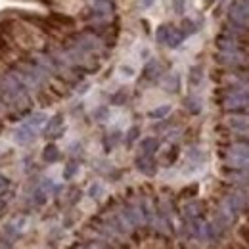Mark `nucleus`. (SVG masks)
<instances>
[{
    "mask_svg": "<svg viewBox=\"0 0 249 249\" xmlns=\"http://www.w3.org/2000/svg\"><path fill=\"white\" fill-rule=\"evenodd\" d=\"M14 140L18 142V144H21V146H25V144H29L35 140V128H33L31 124H21L18 130H16V134H14Z\"/></svg>",
    "mask_w": 249,
    "mask_h": 249,
    "instance_id": "obj_1",
    "label": "nucleus"
},
{
    "mask_svg": "<svg viewBox=\"0 0 249 249\" xmlns=\"http://www.w3.org/2000/svg\"><path fill=\"white\" fill-rule=\"evenodd\" d=\"M42 159L48 161V163L58 161V159H60V150H58L54 144H48V146L44 148V152H42Z\"/></svg>",
    "mask_w": 249,
    "mask_h": 249,
    "instance_id": "obj_2",
    "label": "nucleus"
},
{
    "mask_svg": "<svg viewBox=\"0 0 249 249\" xmlns=\"http://www.w3.org/2000/svg\"><path fill=\"white\" fill-rule=\"evenodd\" d=\"M136 165H138V169L144 173V175H154L156 173V163L152 161V159H138L136 161Z\"/></svg>",
    "mask_w": 249,
    "mask_h": 249,
    "instance_id": "obj_3",
    "label": "nucleus"
},
{
    "mask_svg": "<svg viewBox=\"0 0 249 249\" xmlns=\"http://www.w3.org/2000/svg\"><path fill=\"white\" fill-rule=\"evenodd\" d=\"M10 52H12V38L0 31V58L8 56Z\"/></svg>",
    "mask_w": 249,
    "mask_h": 249,
    "instance_id": "obj_4",
    "label": "nucleus"
},
{
    "mask_svg": "<svg viewBox=\"0 0 249 249\" xmlns=\"http://www.w3.org/2000/svg\"><path fill=\"white\" fill-rule=\"evenodd\" d=\"M50 21L56 23V25H73V19L69 16H63V14H52Z\"/></svg>",
    "mask_w": 249,
    "mask_h": 249,
    "instance_id": "obj_5",
    "label": "nucleus"
},
{
    "mask_svg": "<svg viewBox=\"0 0 249 249\" xmlns=\"http://www.w3.org/2000/svg\"><path fill=\"white\" fill-rule=\"evenodd\" d=\"M157 146H159V144H157L156 138H148V140H144V142H142V150H144V154H146V156L154 154V152L157 150Z\"/></svg>",
    "mask_w": 249,
    "mask_h": 249,
    "instance_id": "obj_6",
    "label": "nucleus"
},
{
    "mask_svg": "<svg viewBox=\"0 0 249 249\" xmlns=\"http://www.w3.org/2000/svg\"><path fill=\"white\" fill-rule=\"evenodd\" d=\"M62 115H56L50 123H48V128H46V134H52V130H58V134H62V130H60V126H62Z\"/></svg>",
    "mask_w": 249,
    "mask_h": 249,
    "instance_id": "obj_7",
    "label": "nucleus"
},
{
    "mask_svg": "<svg viewBox=\"0 0 249 249\" xmlns=\"http://www.w3.org/2000/svg\"><path fill=\"white\" fill-rule=\"evenodd\" d=\"M33 201L36 203V205H42L44 201H46V194H44V190H35V194H33Z\"/></svg>",
    "mask_w": 249,
    "mask_h": 249,
    "instance_id": "obj_8",
    "label": "nucleus"
},
{
    "mask_svg": "<svg viewBox=\"0 0 249 249\" xmlns=\"http://www.w3.org/2000/svg\"><path fill=\"white\" fill-rule=\"evenodd\" d=\"M238 234H240L242 242H244V244H248V246H249V224H242V226L238 228Z\"/></svg>",
    "mask_w": 249,
    "mask_h": 249,
    "instance_id": "obj_9",
    "label": "nucleus"
},
{
    "mask_svg": "<svg viewBox=\"0 0 249 249\" xmlns=\"http://www.w3.org/2000/svg\"><path fill=\"white\" fill-rule=\"evenodd\" d=\"M42 123H44V115H42V113H36V115H33L31 119L27 121V124H31L33 128H38V126H40Z\"/></svg>",
    "mask_w": 249,
    "mask_h": 249,
    "instance_id": "obj_10",
    "label": "nucleus"
},
{
    "mask_svg": "<svg viewBox=\"0 0 249 249\" xmlns=\"http://www.w3.org/2000/svg\"><path fill=\"white\" fill-rule=\"evenodd\" d=\"M75 173H77V163H69V165L65 167V171H63V177H65V178H71Z\"/></svg>",
    "mask_w": 249,
    "mask_h": 249,
    "instance_id": "obj_11",
    "label": "nucleus"
},
{
    "mask_svg": "<svg viewBox=\"0 0 249 249\" xmlns=\"http://www.w3.org/2000/svg\"><path fill=\"white\" fill-rule=\"evenodd\" d=\"M169 111H171V107H169V106H163V107H159V109H156V111H152L150 117H165Z\"/></svg>",
    "mask_w": 249,
    "mask_h": 249,
    "instance_id": "obj_12",
    "label": "nucleus"
},
{
    "mask_svg": "<svg viewBox=\"0 0 249 249\" xmlns=\"http://www.w3.org/2000/svg\"><path fill=\"white\" fill-rule=\"evenodd\" d=\"M157 73H159V69H157V63H150V65L146 67V77L154 79V77H157Z\"/></svg>",
    "mask_w": 249,
    "mask_h": 249,
    "instance_id": "obj_13",
    "label": "nucleus"
},
{
    "mask_svg": "<svg viewBox=\"0 0 249 249\" xmlns=\"http://www.w3.org/2000/svg\"><path fill=\"white\" fill-rule=\"evenodd\" d=\"M4 234H8V236H10L12 240H16V238L19 236V232L16 230V226H14V224H8V226L4 228Z\"/></svg>",
    "mask_w": 249,
    "mask_h": 249,
    "instance_id": "obj_14",
    "label": "nucleus"
},
{
    "mask_svg": "<svg viewBox=\"0 0 249 249\" xmlns=\"http://www.w3.org/2000/svg\"><path fill=\"white\" fill-rule=\"evenodd\" d=\"M157 38H159L161 42H163V40H167V38H169V27H165V25H163V27H159V29H157Z\"/></svg>",
    "mask_w": 249,
    "mask_h": 249,
    "instance_id": "obj_15",
    "label": "nucleus"
},
{
    "mask_svg": "<svg viewBox=\"0 0 249 249\" xmlns=\"http://www.w3.org/2000/svg\"><path fill=\"white\" fill-rule=\"evenodd\" d=\"M0 249H12V242L8 238H2L0 236Z\"/></svg>",
    "mask_w": 249,
    "mask_h": 249,
    "instance_id": "obj_16",
    "label": "nucleus"
},
{
    "mask_svg": "<svg viewBox=\"0 0 249 249\" xmlns=\"http://www.w3.org/2000/svg\"><path fill=\"white\" fill-rule=\"evenodd\" d=\"M113 102H115V104H123V102H124V92L115 94V96H113Z\"/></svg>",
    "mask_w": 249,
    "mask_h": 249,
    "instance_id": "obj_17",
    "label": "nucleus"
},
{
    "mask_svg": "<svg viewBox=\"0 0 249 249\" xmlns=\"http://www.w3.org/2000/svg\"><path fill=\"white\" fill-rule=\"evenodd\" d=\"M136 136H138V128H132V130L128 132V138H126V140H128V142H132Z\"/></svg>",
    "mask_w": 249,
    "mask_h": 249,
    "instance_id": "obj_18",
    "label": "nucleus"
},
{
    "mask_svg": "<svg viewBox=\"0 0 249 249\" xmlns=\"http://www.w3.org/2000/svg\"><path fill=\"white\" fill-rule=\"evenodd\" d=\"M8 184H10V182H8V178L0 175V190H4V188H8Z\"/></svg>",
    "mask_w": 249,
    "mask_h": 249,
    "instance_id": "obj_19",
    "label": "nucleus"
},
{
    "mask_svg": "<svg viewBox=\"0 0 249 249\" xmlns=\"http://www.w3.org/2000/svg\"><path fill=\"white\" fill-rule=\"evenodd\" d=\"M100 192H102V188H100V186H92V192H90V194L96 197V196H100Z\"/></svg>",
    "mask_w": 249,
    "mask_h": 249,
    "instance_id": "obj_20",
    "label": "nucleus"
},
{
    "mask_svg": "<svg viewBox=\"0 0 249 249\" xmlns=\"http://www.w3.org/2000/svg\"><path fill=\"white\" fill-rule=\"evenodd\" d=\"M4 207H6V201H4V199H0V213L4 211Z\"/></svg>",
    "mask_w": 249,
    "mask_h": 249,
    "instance_id": "obj_21",
    "label": "nucleus"
},
{
    "mask_svg": "<svg viewBox=\"0 0 249 249\" xmlns=\"http://www.w3.org/2000/svg\"><path fill=\"white\" fill-rule=\"evenodd\" d=\"M226 249H238V248H236V246H228Z\"/></svg>",
    "mask_w": 249,
    "mask_h": 249,
    "instance_id": "obj_22",
    "label": "nucleus"
},
{
    "mask_svg": "<svg viewBox=\"0 0 249 249\" xmlns=\"http://www.w3.org/2000/svg\"><path fill=\"white\" fill-rule=\"evenodd\" d=\"M248 224H249V218H248Z\"/></svg>",
    "mask_w": 249,
    "mask_h": 249,
    "instance_id": "obj_23",
    "label": "nucleus"
}]
</instances>
